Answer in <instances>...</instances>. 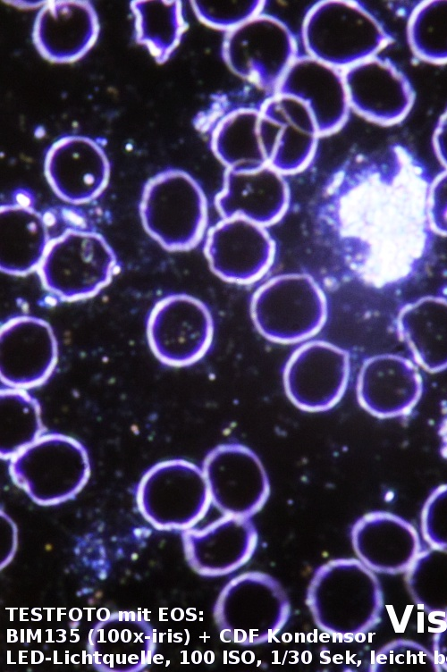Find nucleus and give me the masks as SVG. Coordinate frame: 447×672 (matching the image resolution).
Instances as JSON below:
<instances>
[{
	"mask_svg": "<svg viewBox=\"0 0 447 672\" xmlns=\"http://www.w3.org/2000/svg\"><path fill=\"white\" fill-rule=\"evenodd\" d=\"M111 165L103 147L84 135H64L46 149L44 173L54 193L72 205L87 204L105 189Z\"/></svg>",
	"mask_w": 447,
	"mask_h": 672,
	"instance_id": "nucleus-14",
	"label": "nucleus"
},
{
	"mask_svg": "<svg viewBox=\"0 0 447 672\" xmlns=\"http://www.w3.org/2000/svg\"><path fill=\"white\" fill-rule=\"evenodd\" d=\"M276 89L306 104L321 135L336 131L348 118L350 105L344 74L312 56H297Z\"/></svg>",
	"mask_w": 447,
	"mask_h": 672,
	"instance_id": "nucleus-20",
	"label": "nucleus"
},
{
	"mask_svg": "<svg viewBox=\"0 0 447 672\" xmlns=\"http://www.w3.org/2000/svg\"><path fill=\"white\" fill-rule=\"evenodd\" d=\"M439 622L433 635V653L442 669L447 670V617Z\"/></svg>",
	"mask_w": 447,
	"mask_h": 672,
	"instance_id": "nucleus-35",
	"label": "nucleus"
},
{
	"mask_svg": "<svg viewBox=\"0 0 447 672\" xmlns=\"http://www.w3.org/2000/svg\"><path fill=\"white\" fill-rule=\"evenodd\" d=\"M434 145L438 157L447 166V112L436 126Z\"/></svg>",
	"mask_w": 447,
	"mask_h": 672,
	"instance_id": "nucleus-36",
	"label": "nucleus"
},
{
	"mask_svg": "<svg viewBox=\"0 0 447 672\" xmlns=\"http://www.w3.org/2000/svg\"><path fill=\"white\" fill-rule=\"evenodd\" d=\"M397 329L417 364L433 373L447 369V298L425 297L406 305Z\"/></svg>",
	"mask_w": 447,
	"mask_h": 672,
	"instance_id": "nucleus-25",
	"label": "nucleus"
},
{
	"mask_svg": "<svg viewBox=\"0 0 447 672\" xmlns=\"http://www.w3.org/2000/svg\"><path fill=\"white\" fill-rule=\"evenodd\" d=\"M360 406L379 418L409 413L423 391L422 377L415 365L396 354H380L364 360L357 379Z\"/></svg>",
	"mask_w": 447,
	"mask_h": 672,
	"instance_id": "nucleus-18",
	"label": "nucleus"
},
{
	"mask_svg": "<svg viewBox=\"0 0 447 672\" xmlns=\"http://www.w3.org/2000/svg\"><path fill=\"white\" fill-rule=\"evenodd\" d=\"M260 112L278 125L277 142L268 164L283 174L304 168L321 136L309 108L293 97L277 93Z\"/></svg>",
	"mask_w": 447,
	"mask_h": 672,
	"instance_id": "nucleus-24",
	"label": "nucleus"
},
{
	"mask_svg": "<svg viewBox=\"0 0 447 672\" xmlns=\"http://www.w3.org/2000/svg\"><path fill=\"white\" fill-rule=\"evenodd\" d=\"M257 331L280 343L304 340L323 327L327 316L325 298L308 274L277 276L261 286L251 301Z\"/></svg>",
	"mask_w": 447,
	"mask_h": 672,
	"instance_id": "nucleus-7",
	"label": "nucleus"
},
{
	"mask_svg": "<svg viewBox=\"0 0 447 672\" xmlns=\"http://www.w3.org/2000/svg\"><path fill=\"white\" fill-rule=\"evenodd\" d=\"M442 416L438 425L440 453L447 459V399L442 402Z\"/></svg>",
	"mask_w": 447,
	"mask_h": 672,
	"instance_id": "nucleus-37",
	"label": "nucleus"
},
{
	"mask_svg": "<svg viewBox=\"0 0 447 672\" xmlns=\"http://www.w3.org/2000/svg\"><path fill=\"white\" fill-rule=\"evenodd\" d=\"M405 583L420 609L441 619L447 617V550H422L406 571Z\"/></svg>",
	"mask_w": 447,
	"mask_h": 672,
	"instance_id": "nucleus-29",
	"label": "nucleus"
},
{
	"mask_svg": "<svg viewBox=\"0 0 447 672\" xmlns=\"http://www.w3.org/2000/svg\"><path fill=\"white\" fill-rule=\"evenodd\" d=\"M434 653L420 643L404 639L392 641L375 655L370 671L374 672H439Z\"/></svg>",
	"mask_w": 447,
	"mask_h": 672,
	"instance_id": "nucleus-31",
	"label": "nucleus"
},
{
	"mask_svg": "<svg viewBox=\"0 0 447 672\" xmlns=\"http://www.w3.org/2000/svg\"><path fill=\"white\" fill-rule=\"evenodd\" d=\"M305 602L317 628L341 640L374 629L384 607L379 580L357 559H332L317 567Z\"/></svg>",
	"mask_w": 447,
	"mask_h": 672,
	"instance_id": "nucleus-1",
	"label": "nucleus"
},
{
	"mask_svg": "<svg viewBox=\"0 0 447 672\" xmlns=\"http://www.w3.org/2000/svg\"><path fill=\"white\" fill-rule=\"evenodd\" d=\"M202 470L211 503L224 515L249 517L270 494V482L259 457L236 442L220 444L206 456Z\"/></svg>",
	"mask_w": 447,
	"mask_h": 672,
	"instance_id": "nucleus-11",
	"label": "nucleus"
},
{
	"mask_svg": "<svg viewBox=\"0 0 447 672\" xmlns=\"http://www.w3.org/2000/svg\"><path fill=\"white\" fill-rule=\"evenodd\" d=\"M350 372L348 351L325 340H312L289 357L283 372V388L299 409L324 412L342 398Z\"/></svg>",
	"mask_w": 447,
	"mask_h": 672,
	"instance_id": "nucleus-12",
	"label": "nucleus"
},
{
	"mask_svg": "<svg viewBox=\"0 0 447 672\" xmlns=\"http://www.w3.org/2000/svg\"><path fill=\"white\" fill-rule=\"evenodd\" d=\"M134 38L157 63H165L178 47L186 29L181 1L137 0L130 3Z\"/></svg>",
	"mask_w": 447,
	"mask_h": 672,
	"instance_id": "nucleus-26",
	"label": "nucleus"
},
{
	"mask_svg": "<svg viewBox=\"0 0 447 672\" xmlns=\"http://www.w3.org/2000/svg\"><path fill=\"white\" fill-rule=\"evenodd\" d=\"M290 617V601L282 585L271 575L257 571L228 582L214 606L221 638L240 645L270 642Z\"/></svg>",
	"mask_w": 447,
	"mask_h": 672,
	"instance_id": "nucleus-5",
	"label": "nucleus"
},
{
	"mask_svg": "<svg viewBox=\"0 0 447 672\" xmlns=\"http://www.w3.org/2000/svg\"><path fill=\"white\" fill-rule=\"evenodd\" d=\"M117 268V256L100 233L72 227L50 239L36 272L47 292L72 302L97 295Z\"/></svg>",
	"mask_w": 447,
	"mask_h": 672,
	"instance_id": "nucleus-3",
	"label": "nucleus"
},
{
	"mask_svg": "<svg viewBox=\"0 0 447 672\" xmlns=\"http://www.w3.org/2000/svg\"><path fill=\"white\" fill-rule=\"evenodd\" d=\"M136 499L142 516L163 530L191 528L211 504L202 468L181 458L151 466L138 484Z\"/></svg>",
	"mask_w": 447,
	"mask_h": 672,
	"instance_id": "nucleus-8",
	"label": "nucleus"
},
{
	"mask_svg": "<svg viewBox=\"0 0 447 672\" xmlns=\"http://www.w3.org/2000/svg\"><path fill=\"white\" fill-rule=\"evenodd\" d=\"M149 348L164 365L186 366L208 350L214 335L212 315L198 298L170 294L157 300L146 323Z\"/></svg>",
	"mask_w": 447,
	"mask_h": 672,
	"instance_id": "nucleus-10",
	"label": "nucleus"
},
{
	"mask_svg": "<svg viewBox=\"0 0 447 672\" xmlns=\"http://www.w3.org/2000/svg\"><path fill=\"white\" fill-rule=\"evenodd\" d=\"M274 242L263 225L240 217L224 218L208 232L205 255L224 280L250 281L270 265Z\"/></svg>",
	"mask_w": 447,
	"mask_h": 672,
	"instance_id": "nucleus-16",
	"label": "nucleus"
},
{
	"mask_svg": "<svg viewBox=\"0 0 447 672\" xmlns=\"http://www.w3.org/2000/svg\"><path fill=\"white\" fill-rule=\"evenodd\" d=\"M46 216L27 190H17L0 207V269L13 276L36 272L50 239Z\"/></svg>",
	"mask_w": 447,
	"mask_h": 672,
	"instance_id": "nucleus-22",
	"label": "nucleus"
},
{
	"mask_svg": "<svg viewBox=\"0 0 447 672\" xmlns=\"http://www.w3.org/2000/svg\"><path fill=\"white\" fill-rule=\"evenodd\" d=\"M409 39L421 58L434 63L447 61V0L429 1L414 11Z\"/></svg>",
	"mask_w": 447,
	"mask_h": 672,
	"instance_id": "nucleus-30",
	"label": "nucleus"
},
{
	"mask_svg": "<svg viewBox=\"0 0 447 672\" xmlns=\"http://www.w3.org/2000/svg\"><path fill=\"white\" fill-rule=\"evenodd\" d=\"M289 199L283 173L267 164L248 171L227 170L215 204L224 218L240 217L265 226L284 214Z\"/></svg>",
	"mask_w": 447,
	"mask_h": 672,
	"instance_id": "nucleus-23",
	"label": "nucleus"
},
{
	"mask_svg": "<svg viewBox=\"0 0 447 672\" xmlns=\"http://www.w3.org/2000/svg\"><path fill=\"white\" fill-rule=\"evenodd\" d=\"M301 37L308 55L335 68H350L388 41L380 21L358 2L327 0L306 13Z\"/></svg>",
	"mask_w": 447,
	"mask_h": 672,
	"instance_id": "nucleus-4",
	"label": "nucleus"
},
{
	"mask_svg": "<svg viewBox=\"0 0 447 672\" xmlns=\"http://www.w3.org/2000/svg\"><path fill=\"white\" fill-rule=\"evenodd\" d=\"M6 3H8L10 4H16V6H20V7H37V6L38 7H41L46 3V1H39V2H30V1H26V2H24V1L10 2V1H7Z\"/></svg>",
	"mask_w": 447,
	"mask_h": 672,
	"instance_id": "nucleus-38",
	"label": "nucleus"
},
{
	"mask_svg": "<svg viewBox=\"0 0 447 672\" xmlns=\"http://www.w3.org/2000/svg\"><path fill=\"white\" fill-rule=\"evenodd\" d=\"M421 531L431 547L447 550V483L435 488L426 500Z\"/></svg>",
	"mask_w": 447,
	"mask_h": 672,
	"instance_id": "nucleus-33",
	"label": "nucleus"
},
{
	"mask_svg": "<svg viewBox=\"0 0 447 672\" xmlns=\"http://www.w3.org/2000/svg\"><path fill=\"white\" fill-rule=\"evenodd\" d=\"M148 234L169 251H186L201 239L207 217L205 193L189 172L167 168L150 177L139 203Z\"/></svg>",
	"mask_w": 447,
	"mask_h": 672,
	"instance_id": "nucleus-2",
	"label": "nucleus"
},
{
	"mask_svg": "<svg viewBox=\"0 0 447 672\" xmlns=\"http://www.w3.org/2000/svg\"><path fill=\"white\" fill-rule=\"evenodd\" d=\"M100 30L94 5L84 0L46 1L32 25L31 38L38 54L55 63L83 57Z\"/></svg>",
	"mask_w": 447,
	"mask_h": 672,
	"instance_id": "nucleus-15",
	"label": "nucleus"
},
{
	"mask_svg": "<svg viewBox=\"0 0 447 672\" xmlns=\"http://www.w3.org/2000/svg\"><path fill=\"white\" fill-rule=\"evenodd\" d=\"M196 17L203 23L226 32L262 13L266 2L256 0L191 1Z\"/></svg>",
	"mask_w": 447,
	"mask_h": 672,
	"instance_id": "nucleus-32",
	"label": "nucleus"
},
{
	"mask_svg": "<svg viewBox=\"0 0 447 672\" xmlns=\"http://www.w3.org/2000/svg\"><path fill=\"white\" fill-rule=\"evenodd\" d=\"M58 359V343L51 325L28 315L13 316L0 328L2 386L28 390L46 382Z\"/></svg>",
	"mask_w": 447,
	"mask_h": 672,
	"instance_id": "nucleus-13",
	"label": "nucleus"
},
{
	"mask_svg": "<svg viewBox=\"0 0 447 672\" xmlns=\"http://www.w3.org/2000/svg\"><path fill=\"white\" fill-rule=\"evenodd\" d=\"M223 56L237 76L261 88H277L297 58L296 42L283 21L260 13L226 33Z\"/></svg>",
	"mask_w": 447,
	"mask_h": 672,
	"instance_id": "nucleus-9",
	"label": "nucleus"
},
{
	"mask_svg": "<svg viewBox=\"0 0 447 672\" xmlns=\"http://www.w3.org/2000/svg\"><path fill=\"white\" fill-rule=\"evenodd\" d=\"M260 111L240 109L215 129L212 149L227 170L248 171L268 164L259 136Z\"/></svg>",
	"mask_w": 447,
	"mask_h": 672,
	"instance_id": "nucleus-27",
	"label": "nucleus"
},
{
	"mask_svg": "<svg viewBox=\"0 0 447 672\" xmlns=\"http://www.w3.org/2000/svg\"><path fill=\"white\" fill-rule=\"evenodd\" d=\"M344 80L350 105L369 120L394 122L412 105L409 82L387 60L373 56L359 62L347 69Z\"/></svg>",
	"mask_w": 447,
	"mask_h": 672,
	"instance_id": "nucleus-21",
	"label": "nucleus"
},
{
	"mask_svg": "<svg viewBox=\"0 0 447 672\" xmlns=\"http://www.w3.org/2000/svg\"><path fill=\"white\" fill-rule=\"evenodd\" d=\"M258 535L249 517L224 516L203 528L183 532L189 565L199 575L221 576L244 566L253 556Z\"/></svg>",
	"mask_w": 447,
	"mask_h": 672,
	"instance_id": "nucleus-17",
	"label": "nucleus"
},
{
	"mask_svg": "<svg viewBox=\"0 0 447 672\" xmlns=\"http://www.w3.org/2000/svg\"><path fill=\"white\" fill-rule=\"evenodd\" d=\"M8 461L13 481L39 505L74 498L90 475L85 446L60 433L46 432Z\"/></svg>",
	"mask_w": 447,
	"mask_h": 672,
	"instance_id": "nucleus-6",
	"label": "nucleus"
},
{
	"mask_svg": "<svg viewBox=\"0 0 447 672\" xmlns=\"http://www.w3.org/2000/svg\"><path fill=\"white\" fill-rule=\"evenodd\" d=\"M428 215L432 229L447 236V172L438 176L429 188Z\"/></svg>",
	"mask_w": 447,
	"mask_h": 672,
	"instance_id": "nucleus-34",
	"label": "nucleus"
},
{
	"mask_svg": "<svg viewBox=\"0 0 447 672\" xmlns=\"http://www.w3.org/2000/svg\"><path fill=\"white\" fill-rule=\"evenodd\" d=\"M46 429L38 399L27 390L2 386L0 391V456L9 460L36 441Z\"/></svg>",
	"mask_w": 447,
	"mask_h": 672,
	"instance_id": "nucleus-28",
	"label": "nucleus"
},
{
	"mask_svg": "<svg viewBox=\"0 0 447 672\" xmlns=\"http://www.w3.org/2000/svg\"><path fill=\"white\" fill-rule=\"evenodd\" d=\"M350 537L358 559L377 573H406L422 551L414 525L390 512L364 515L353 525Z\"/></svg>",
	"mask_w": 447,
	"mask_h": 672,
	"instance_id": "nucleus-19",
	"label": "nucleus"
}]
</instances>
